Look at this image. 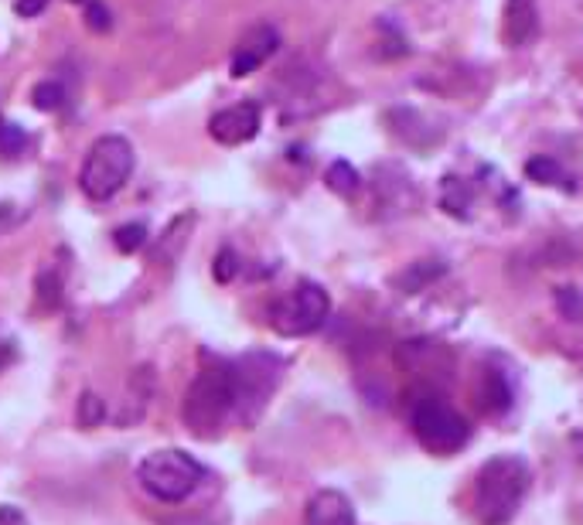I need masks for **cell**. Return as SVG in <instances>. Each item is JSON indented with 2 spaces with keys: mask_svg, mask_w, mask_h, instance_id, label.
I'll return each mask as SVG.
<instances>
[{
  "mask_svg": "<svg viewBox=\"0 0 583 525\" xmlns=\"http://www.w3.org/2000/svg\"><path fill=\"white\" fill-rule=\"evenodd\" d=\"M440 205H444L447 215H454V219H471V188L468 181H461L457 174H447L444 181H440Z\"/></svg>",
  "mask_w": 583,
  "mask_h": 525,
  "instance_id": "cell-13",
  "label": "cell"
},
{
  "mask_svg": "<svg viewBox=\"0 0 583 525\" xmlns=\"http://www.w3.org/2000/svg\"><path fill=\"white\" fill-rule=\"evenodd\" d=\"M512 399H515V389L505 369L488 365V369L478 372V382H474V406H478L481 413L502 416L512 410Z\"/></svg>",
  "mask_w": 583,
  "mask_h": 525,
  "instance_id": "cell-10",
  "label": "cell"
},
{
  "mask_svg": "<svg viewBox=\"0 0 583 525\" xmlns=\"http://www.w3.org/2000/svg\"><path fill=\"white\" fill-rule=\"evenodd\" d=\"M239 410V386L232 362L205 365L188 386L181 403V420L195 437H215Z\"/></svg>",
  "mask_w": 583,
  "mask_h": 525,
  "instance_id": "cell-2",
  "label": "cell"
},
{
  "mask_svg": "<svg viewBox=\"0 0 583 525\" xmlns=\"http://www.w3.org/2000/svg\"><path fill=\"white\" fill-rule=\"evenodd\" d=\"M76 416H79V427L93 430V427H99V423L106 420V403L96 393H82Z\"/></svg>",
  "mask_w": 583,
  "mask_h": 525,
  "instance_id": "cell-18",
  "label": "cell"
},
{
  "mask_svg": "<svg viewBox=\"0 0 583 525\" xmlns=\"http://www.w3.org/2000/svg\"><path fill=\"white\" fill-rule=\"evenodd\" d=\"M526 178L536 181V185H543V188H566V191H573L570 174H566L560 164L553 161V157H532V161L526 164Z\"/></svg>",
  "mask_w": 583,
  "mask_h": 525,
  "instance_id": "cell-14",
  "label": "cell"
},
{
  "mask_svg": "<svg viewBox=\"0 0 583 525\" xmlns=\"http://www.w3.org/2000/svg\"><path fill=\"white\" fill-rule=\"evenodd\" d=\"M86 24L93 31H99V35H103V31H110L113 28L110 7H106L103 0H89V4H86Z\"/></svg>",
  "mask_w": 583,
  "mask_h": 525,
  "instance_id": "cell-20",
  "label": "cell"
},
{
  "mask_svg": "<svg viewBox=\"0 0 583 525\" xmlns=\"http://www.w3.org/2000/svg\"><path fill=\"white\" fill-rule=\"evenodd\" d=\"M31 103H35V110L41 113H55L65 106V89L58 86V82H38V86L31 89Z\"/></svg>",
  "mask_w": 583,
  "mask_h": 525,
  "instance_id": "cell-16",
  "label": "cell"
},
{
  "mask_svg": "<svg viewBox=\"0 0 583 525\" xmlns=\"http://www.w3.org/2000/svg\"><path fill=\"white\" fill-rule=\"evenodd\" d=\"M232 369H236V386H239L236 420L253 423L260 416L263 403L270 399V393L277 389L280 362L273 355H246V358H236Z\"/></svg>",
  "mask_w": 583,
  "mask_h": 525,
  "instance_id": "cell-7",
  "label": "cell"
},
{
  "mask_svg": "<svg viewBox=\"0 0 583 525\" xmlns=\"http://www.w3.org/2000/svg\"><path fill=\"white\" fill-rule=\"evenodd\" d=\"M130 174H133V144L127 137H120V133H110V137H99L89 147L79 171V188L93 202H106V198H113L116 191L127 185Z\"/></svg>",
  "mask_w": 583,
  "mask_h": 525,
  "instance_id": "cell-6",
  "label": "cell"
},
{
  "mask_svg": "<svg viewBox=\"0 0 583 525\" xmlns=\"http://www.w3.org/2000/svg\"><path fill=\"white\" fill-rule=\"evenodd\" d=\"M277 48H280L277 28H270V24H260V28H253L249 35H243V41H239V48H236V55H232V75H236V79H246V75H253L266 62V58L277 52Z\"/></svg>",
  "mask_w": 583,
  "mask_h": 525,
  "instance_id": "cell-9",
  "label": "cell"
},
{
  "mask_svg": "<svg viewBox=\"0 0 583 525\" xmlns=\"http://www.w3.org/2000/svg\"><path fill=\"white\" fill-rule=\"evenodd\" d=\"M21 150H24V130L14 127V123H4V127H0V154L18 157Z\"/></svg>",
  "mask_w": 583,
  "mask_h": 525,
  "instance_id": "cell-19",
  "label": "cell"
},
{
  "mask_svg": "<svg viewBox=\"0 0 583 525\" xmlns=\"http://www.w3.org/2000/svg\"><path fill=\"white\" fill-rule=\"evenodd\" d=\"M410 430L416 444L437 457L457 454L471 437L468 420L433 389H420V396L410 403Z\"/></svg>",
  "mask_w": 583,
  "mask_h": 525,
  "instance_id": "cell-3",
  "label": "cell"
},
{
  "mask_svg": "<svg viewBox=\"0 0 583 525\" xmlns=\"http://www.w3.org/2000/svg\"><path fill=\"white\" fill-rule=\"evenodd\" d=\"M331 314V297L321 283L314 280H297L290 290L273 300L266 318H270V328L277 331L280 338H307L314 331L324 328Z\"/></svg>",
  "mask_w": 583,
  "mask_h": 525,
  "instance_id": "cell-5",
  "label": "cell"
},
{
  "mask_svg": "<svg viewBox=\"0 0 583 525\" xmlns=\"http://www.w3.org/2000/svg\"><path fill=\"white\" fill-rule=\"evenodd\" d=\"M260 103L246 99V103H236L229 110H219L208 120V133H212L215 144H226V147H239L246 140H253L260 133Z\"/></svg>",
  "mask_w": 583,
  "mask_h": 525,
  "instance_id": "cell-8",
  "label": "cell"
},
{
  "mask_svg": "<svg viewBox=\"0 0 583 525\" xmlns=\"http://www.w3.org/2000/svg\"><path fill=\"white\" fill-rule=\"evenodd\" d=\"M502 35L508 48H526L539 35V0H508Z\"/></svg>",
  "mask_w": 583,
  "mask_h": 525,
  "instance_id": "cell-11",
  "label": "cell"
},
{
  "mask_svg": "<svg viewBox=\"0 0 583 525\" xmlns=\"http://www.w3.org/2000/svg\"><path fill=\"white\" fill-rule=\"evenodd\" d=\"M532 471L519 454H495L474 478V519L481 525H508L529 495Z\"/></svg>",
  "mask_w": 583,
  "mask_h": 525,
  "instance_id": "cell-1",
  "label": "cell"
},
{
  "mask_svg": "<svg viewBox=\"0 0 583 525\" xmlns=\"http://www.w3.org/2000/svg\"><path fill=\"white\" fill-rule=\"evenodd\" d=\"M324 181H328V188L335 191V195H355L358 185H362V174H358L348 161H335L324 174Z\"/></svg>",
  "mask_w": 583,
  "mask_h": 525,
  "instance_id": "cell-15",
  "label": "cell"
},
{
  "mask_svg": "<svg viewBox=\"0 0 583 525\" xmlns=\"http://www.w3.org/2000/svg\"><path fill=\"white\" fill-rule=\"evenodd\" d=\"M45 7H48V0H18V4H14V11H18L21 18H38Z\"/></svg>",
  "mask_w": 583,
  "mask_h": 525,
  "instance_id": "cell-23",
  "label": "cell"
},
{
  "mask_svg": "<svg viewBox=\"0 0 583 525\" xmlns=\"http://www.w3.org/2000/svg\"><path fill=\"white\" fill-rule=\"evenodd\" d=\"M14 358H18V352H14V345H11V341H0V372H4L7 365L14 362Z\"/></svg>",
  "mask_w": 583,
  "mask_h": 525,
  "instance_id": "cell-24",
  "label": "cell"
},
{
  "mask_svg": "<svg viewBox=\"0 0 583 525\" xmlns=\"http://www.w3.org/2000/svg\"><path fill=\"white\" fill-rule=\"evenodd\" d=\"M304 525H355V508L345 491L321 488L304 508Z\"/></svg>",
  "mask_w": 583,
  "mask_h": 525,
  "instance_id": "cell-12",
  "label": "cell"
},
{
  "mask_svg": "<svg viewBox=\"0 0 583 525\" xmlns=\"http://www.w3.org/2000/svg\"><path fill=\"white\" fill-rule=\"evenodd\" d=\"M239 273V256L232 253V249H222L219 256H215V280L219 283H229L232 277Z\"/></svg>",
  "mask_w": 583,
  "mask_h": 525,
  "instance_id": "cell-21",
  "label": "cell"
},
{
  "mask_svg": "<svg viewBox=\"0 0 583 525\" xmlns=\"http://www.w3.org/2000/svg\"><path fill=\"white\" fill-rule=\"evenodd\" d=\"M38 297L45 300V307H58L62 304V283H58V277H41L38 280Z\"/></svg>",
  "mask_w": 583,
  "mask_h": 525,
  "instance_id": "cell-22",
  "label": "cell"
},
{
  "mask_svg": "<svg viewBox=\"0 0 583 525\" xmlns=\"http://www.w3.org/2000/svg\"><path fill=\"white\" fill-rule=\"evenodd\" d=\"M113 243L120 253H137V249H144L147 246V225H140V222H127V225H120V229L113 232Z\"/></svg>",
  "mask_w": 583,
  "mask_h": 525,
  "instance_id": "cell-17",
  "label": "cell"
},
{
  "mask_svg": "<svg viewBox=\"0 0 583 525\" xmlns=\"http://www.w3.org/2000/svg\"><path fill=\"white\" fill-rule=\"evenodd\" d=\"M202 478H205V468L181 447L154 450V454H147L137 464L140 488L151 498H157V502H168V505L185 502L191 491L202 485Z\"/></svg>",
  "mask_w": 583,
  "mask_h": 525,
  "instance_id": "cell-4",
  "label": "cell"
}]
</instances>
